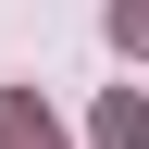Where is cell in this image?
I'll return each mask as SVG.
<instances>
[{"label":"cell","instance_id":"obj_1","mask_svg":"<svg viewBox=\"0 0 149 149\" xmlns=\"http://www.w3.org/2000/svg\"><path fill=\"white\" fill-rule=\"evenodd\" d=\"M0 149H62V124H50L25 87H13V100H0Z\"/></svg>","mask_w":149,"mask_h":149},{"label":"cell","instance_id":"obj_2","mask_svg":"<svg viewBox=\"0 0 149 149\" xmlns=\"http://www.w3.org/2000/svg\"><path fill=\"white\" fill-rule=\"evenodd\" d=\"M100 149H149V112H137V87H124V100L100 112Z\"/></svg>","mask_w":149,"mask_h":149},{"label":"cell","instance_id":"obj_3","mask_svg":"<svg viewBox=\"0 0 149 149\" xmlns=\"http://www.w3.org/2000/svg\"><path fill=\"white\" fill-rule=\"evenodd\" d=\"M112 37H124V50H149V0H112Z\"/></svg>","mask_w":149,"mask_h":149}]
</instances>
